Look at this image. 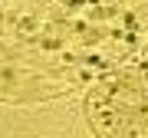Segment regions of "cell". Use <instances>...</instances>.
<instances>
[{
    "label": "cell",
    "instance_id": "obj_1",
    "mask_svg": "<svg viewBox=\"0 0 148 138\" xmlns=\"http://www.w3.org/2000/svg\"><path fill=\"white\" fill-rule=\"evenodd\" d=\"M135 0H0V105H43L132 59Z\"/></svg>",
    "mask_w": 148,
    "mask_h": 138
},
{
    "label": "cell",
    "instance_id": "obj_2",
    "mask_svg": "<svg viewBox=\"0 0 148 138\" xmlns=\"http://www.w3.org/2000/svg\"><path fill=\"white\" fill-rule=\"evenodd\" d=\"M95 138H148V59H125L102 72L82 99Z\"/></svg>",
    "mask_w": 148,
    "mask_h": 138
},
{
    "label": "cell",
    "instance_id": "obj_3",
    "mask_svg": "<svg viewBox=\"0 0 148 138\" xmlns=\"http://www.w3.org/2000/svg\"><path fill=\"white\" fill-rule=\"evenodd\" d=\"M142 53H145V59H148V30H145V40H142Z\"/></svg>",
    "mask_w": 148,
    "mask_h": 138
}]
</instances>
